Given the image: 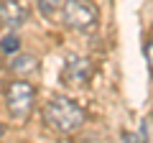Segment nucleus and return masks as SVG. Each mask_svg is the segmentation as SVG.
Segmentation results:
<instances>
[{"instance_id": "f257e3e1", "label": "nucleus", "mask_w": 153, "mask_h": 143, "mask_svg": "<svg viewBox=\"0 0 153 143\" xmlns=\"http://www.w3.org/2000/svg\"><path fill=\"white\" fill-rule=\"evenodd\" d=\"M44 120L49 123L51 128L61 130V133H74L76 128H82V123H84V110L74 102V100L56 95V97H51L49 102H46Z\"/></svg>"}, {"instance_id": "f03ea898", "label": "nucleus", "mask_w": 153, "mask_h": 143, "mask_svg": "<svg viewBox=\"0 0 153 143\" xmlns=\"http://www.w3.org/2000/svg\"><path fill=\"white\" fill-rule=\"evenodd\" d=\"M61 13H64V23L76 31H92L100 18L97 5H92L89 0H64Z\"/></svg>"}, {"instance_id": "7ed1b4c3", "label": "nucleus", "mask_w": 153, "mask_h": 143, "mask_svg": "<svg viewBox=\"0 0 153 143\" xmlns=\"http://www.w3.org/2000/svg\"><path fill=\"white\" fill-rule=\"evenodd\" d=\"M33 100H36V87L23 79H16V82L8 84L5 89V107L13 118H26L33 107Z\"/></svg>"}, {"instance_id": "20e7f679", "label": "nucleus", "mask_w": 153, "mask_h": 143, "mask_svg": "<svg viewBox=\"0 0 153 143\" xmlns=\"http://www.w3.org/2000/svg\"><path fill=\"white\" fill-rule=\"evenodd\" d=\"M26 18H28V13H26V8H23L18 0H0V21H3L5 28L13 31V28L23 26Z\"/></svg>"}, {"instance_id": "39448f33", "label": "nucleus", "mask_w": 153, "mask_h": 143, "mask_svg": "<svg viewBox=\"0 0 153 143\" xmlns=\"http://www.w3.org/2000/svg\"><path fill=\"white\" fill-rule=\"evenodd\" d=\"M89 72H92V66H89L87 59H79V56H69V59H66V66H64L66 82H71V79L84 82V79L89 77Z\"/></svg>"}, {"instance_id": "423d86ee", "label": "nucleus", "mask_w": 153, "mask_h": 143, "mask_svg": "<svg viewBox=\"0 0 153 143\" xmlns=\"http://www.w3.org/2000/svg\"><path fill=\"white\" fill-rule=\"evenodd\" d=\"M10 66H13V72H18V74H28V72H33L38 66V59L31 56V54H23V56H18V59H13Z\"/></svg>"}, {"instance_id": "0eeeda50", "label": "nucleus", "mask_w": 153, "mask_h": 143, "mask_svg": "<svg viewBox=\"0 0 153 143\" xmlns=\"http://www.w3.org/2000/svg\"><path fill=\"white\" fill-rule=\"evenodd\" d=\"M18 46H21V41H18L16 33H5L3 36V56H10L18 51Z\"/></svg>"}, {"instance_id": "6e6552de", "label": "nucleus", "mask_w": 153, "mask_h": 143, "mask_svg": "<svg viewBox=\"0 0 153 143\" xmlns=\"http://www.w3.org/2000/svg\"><path fill=\"white\" fill-rule=\"evenodd\" d=\"M36 3H38V10L44 13V16H51V13L61 5V0H36Z\"/></svg>"}, {"instance_id": "1a4fd4ad", "label": "nucleus", "mask_w": 153, "mask_h": 143, "mask_svg": "<svg viewBox=\"0 0 153 143\" xmlns=\"http://www.w3.org/2000/svg\"><path fill=\"white\" fill-rule=\"evenodd\" d=\"M146 59H148V69H151V77H153V41L146 44Z\"/></svg>"}, {"instance_id": "9d476101", "label": "nucleus", "mask_w": 153, "mask_h": 143, "mask_svg": "<svg viewBox=\"0 0 153 143\" xmlns=\"http://www.w3.org/2000/svg\"><path fill=\"white\" fill-rule=\"evenodd\" d=\"M123 143H143V141H140V136H135V133H125V136H123Z\"/></svg>"}]
</instances>
